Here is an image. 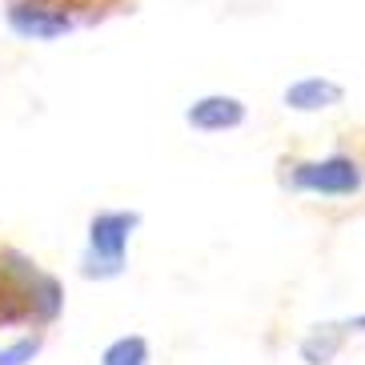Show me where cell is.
Here are the masks:
<instances>
[{"instance_id":"cell-4","label":"cell","mask_w":365,"mask_h":365,"mask_svg":"<svg viewBox=\"0 0 365 365\" xmlns=\"http://www.w3.org/2000/svg\"><path fill=\"white\" fill-rule=\"evenodd\" d=\"M4 24L21 41L53 44L76 33L85 21H81L73 0H4Z\"/></svg>"},{"instance_id":"cell-11","label":"cell","mask_w":365,"mask_h":365,"mask_svg":"<svg viewBox=\"0 0 365 365\" xmlns=\"http://www.w3.org/2000/svg\"><path fill=\"white\" fill-rule=\"evenodd\" d=\"M345 329H349V337H365V313H354V317H345Z\"/></svg>"},{"instance_id":"cell-3","label":"cell","mask_w":365,"mask_h":365,"mask_svg":"<svg viewBox=\"0 0 365 365\" xmlns=\"http://www.w3.org/2000/svg\"><path fill=\"white\" fill-rule=\"evenodd\" d=\"M44 269L16 245H0V329H36V285Z\"/></svg>"},{"instance_id":"cell-6","label":"cell","mask_w":365,"mask_h":365,"mask_svg":"<svg viewBox=\"0 0 365 365\" xmlns=\"http://www.w3.org/2000/svg\"><path fill=\"white\" fill-rule=\"evenodd\" d=\"M341 101H345V85L333 81V76H325V73L297 76L281 93V105L289 108V113H325V108H337Z\"/></svg>"},{"instance_id":"cell-7","label":"cell","mask_w":365,"mask_h":365,"mask_svg":"<svg viewBox=\"0 0 365 365\" xmlns=\"http://www.w3.org/2000/svg\"><path fill=\"white\" fill-rule=\"evenodd\" d=\"M345 341H349L345 322H325V325H313V329L301 337L297 354H301L305 365H333L337 357H341Z\"/></svg>"},{"instance_id":"cell-10","label":"cell","mask_w":365,"mask_h":365,"mask_svg":"<svg viewBox=\"0 0 365 365\" xmlns=\"http://www.w3.org/2000/svg\"><path fill=\"white\" fill-rule=\"evenodd\" d=\"M73 4H76V12H81L85 24H97V21H105V16L125 9V0H73Z\"/></svg>"},{"instance_id":"cell-8","label":"cell","mask_w":365,"mask_h":365,"mask_svg":"<svg viewBox=\"0 0 365 365\" xmlns=\"http://www.w3.org/2000/svg\"><path fill=\"white\" fill-rule=\"evenodd\" d=\"M153 345L145 333H120L101 349V365H149Z\"/></svg>"},{"instance_id":"cell-9","label":"cell","mask_w":365,"mask_h":365,"mask_svg":"<svg viewBox=\"0 0 365 365\" xmlns=\"http://www.w3.org/2000/svg\"><path fill=\"white\" fill-rule=\"evenodd\" d=\"M44 349V329H33V333H21L16 341L0 345V365H33Z\"/></svg>"},{"instance_id":"cell-5","label":"cell","mask_w":365,"mask_h":365,"mask_svg":"<svg viewBox=\"0 0 365 365\" xmlns=\"http://www.w3.org/2000/svg\"><path fill=\"white\" fill-rule=\"evenodd\" d=\"M249 120V105L233 93H205L185 108V125L193 133H233Z\"/></svg>"},{"instance_id":"cell-1","label":"cell","mask_w":365,"mask_h":365,"mask_svg":"<svg viewBox=\"0 0 365 365\" xmlns=\"http://www.w3.org/2000/svg\"><path fill=\"white\" fill-rule=\"evenodd\" d=\"M277 181L285 193L322 197V201H354L365 193V129L354 140L333 145L325 157H281Z\"/></svg>"},{"instance_id":"cell-2","label":"cell","mask_w":365,"mask_h":365,"mask_svg":"<svg viewBox=\"0 0 365 365\" xmlns=\"http://www.w3.org/2000/svg\"><path fill=\"white\" fill-rule=\"evenodd\" d=\"M140 229L137 209H97L85 229L81 277L85 281H117L129 265V241Z\"/></svg>"}]
</instances>
